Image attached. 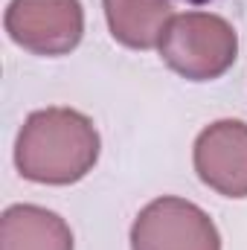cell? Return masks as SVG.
<instances>
[{
  "mask_svg": "<svg viewBox=\"0 0 247 250\" xmlns=\"http://www.w3.org/2000/svg\"><path fill=\"white\" fill-rule=\"evenodd\" d=\"M186 3H192V6H204V3H209V0H186Z\"/></svg>",
  "mask_w": 247,
  "mask_h": 250,
  "instance_id": "1",
  "label": "cell"
}]
</instances>
